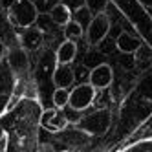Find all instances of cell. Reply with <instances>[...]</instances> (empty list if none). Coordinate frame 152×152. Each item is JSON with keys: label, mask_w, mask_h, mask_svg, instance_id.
Returning a JSON list of instances; mask_svg holds the SVG:
<instances>
[{"label": "cell", "mask_w": 152, "mask_h": 152, "mask_svg": "<svg viewBox=\"0 0 152 152\" xmlns=\"http://www.w3.org/2000/svg\"><path fill=\"white\" fill-rule=\"evenodd\" d=\"M7 7H9L7 9L9 20L22 29L33 26L39 17V7L33 0H13Z\"/></svg>", "instance_id": "cell-1"}, {"label": "cell", "mask_w": 152, "mask_h": 152, "mask_svg": "<svg viewBox=\"0 0 152 152\" xmlns=\"http://www.w3.org/2000/svg\"><path fill=\"white\" fill-rule=\"evenodd\" d=\"M75 125L88 136H103L112 125V112L108 108H101V110H95L88 115H81V119Z\"/></svg>", "instance_id": "cell-2"}, {"label": "cell", "mask_w": 152, "mask_h": 152, "mask_svg": "<svg viewBox=\"0 0 152 152\" xmlns=\"http://www.w3.org/2000/svg\"><path fill=\"white\" fill-rule=\"evenodd\" d=\"M108 31H110V18L104 13H97L86 26V40L90 46H97L106 39Z\"/></svg>", "instance_id": "cell-3"}, {"label": "cell", "mask_w": 152, "mask_h": 152, "mask_svg": "<svg viewBox=\"0 0 152 152\" xmlns=\"http://www.w3.org/2000/svg\"><path fill=\"white\" fill-rule=\"evenodd\" d=\"M95 88L90 83H81L70 92V99H68V106L75 108L79 112H84L86 108H90L94 99H95Z\"/></svg>", "instance_id": "cell-4"}, {"label": "cell", "mask_w": 152, "mask_h": 152, "mask_svg": "<svg viewBox=\"0 0 152 152\" xmlns=\"http://www.w3.org/2000/svg\"><path fill=\"white\" fill-rule=\"evenodd\" d=\"M88 83L94 86L95 90H104L114 83V70L110 64L106 62H99L97 66L90 68L88 73Z\"/></svg>", "instance_id": "cell-5"}, {"label": "cell", "mask_w": 152, "mask_h": 152, "mask_svg": "<svg viewBox=\"0 0 152 152\" xmlns=\"http://www.w3.org/2000/svg\"><path fill=\"white\" fill-rule=\"evenodd\" d=\"M68 125L66 117H64V112H61V108H46L40 114V126H44L50 132H61Z\"/></svg>", "instance_id": "cell-6"}, {"label": "cell", "mask_w": 152, "mask_h": 152, "mask_svg": "<svg viewBox=\"0 0 152 152\" xmlns=\"http://www.w3.org/2000/svg\"><path fill=\"white\" fill-rule=\"evenodd\" d=\"M7 66L15 75H24L29 70V57H28V50L26 48H13L7 53Z\"/></svg>", "instance_id": "cell-7"}, {"label": "cell", "mask_w": 152, "mask_h": 152, "mask_svg": "<svg viewBox=\"0 0 152 152\" xmlns=\"http://www.w3.org/2000/svg\"><path fill=\"white\" fill-rule=\"evenodd\" d=\"M51 83L55 88H70L75 83V72L68 64H57L51 72Z\"/></svg>", "instance_id": "cell-8"}, {"label": "cell", "mask_w": 152, "mask_h": 152, "mask_svg": "<svg viewBox=\"0 0 152 152\" xmlns=\"http://www.w3.org/2000/svg\"><path fill=\"white\" fill-rule=\"evenodd\" d=\"M77 57V42L72 40V39H66L62 40L57 51H55V61L57 64H72Z\"/></svg>", "instance_id": "cell-9"}, {"label": "cell", "mask_w": 152, "mask_h": 152, "mask_svg": "<svg viewBox=\"0 0 152 152\" xmlns=\"http://www.w3.org/2000/svg\"><path fill=\"white\" fill-rule=\"evenodd\" d=\"M132 55H134V66L139 72H147V70L152 68V48L148 44L141 42Z\"/></svg>", "instance_id": "cell-10"}, {"label": "cell", "mask_w": 152, "mask_h": 152, "mask_svg": "<svg viewBox=\"0 0 152 152\" xmlns=\"http://www.w3.org/2000/svg\"><path fill=\"white\" fill-rule=\"evenodd\" d=\"M20 40H22V48H26L29 51H35L42 44V33H40V29L33 24L29 28H24V33L20 35Z\"/></svg>", "instance_id": "cell-11"}, {"label": "cell", "mask_w": 152, "mask_h": 152, "mask_svg": "<svg viewBox=\"0 0 152 152\" xmlns=\"http://www.w3.org/2000/svg\"><path fill=\"white\" fill-rule=\"evenodd\" d=\"M141 42L143 40L137 39L136 35L128 33V31H121L115 39V48L119 50V53H134Z\"/></svg>", "instance_id": "cell-12"}, {"label": "cell", "mask_w": 152, "mask_h": 152, "mask_svg": "<svg viewBox=\"0 0 152 152\" xmlns=\"http://www.w3.org/2000/svg\"><path fill=\"white\" fill-rule=\"evenodd\" d=\"M50 17H51V20L55 22V26H64V24H68L70 20H72V9L66 6V4H62V2H59V4H55L51 9H50Z\"/></svg>", "instance_id": "cell-13"}, {"label": "cell", "mask_w": 152, "mask_h": 152, "mask_svg": "<svg viewBox=\"0 0 152 152\" xmlns=\"http://www.w3.org/2000/svg\"><path fill=\"white\" fill-rule=\"evenodd\" d=\"M62 28H64V37H66V39H72V40L81 39L83 33H84V28L77 22V20H73V18L70 20L68 24H64Z\"/></svg>", "instance_id": "cell-14"}, {"label": "cell", "mask_w": 152, "mask_h": 152, "mask_svg": "<svg viewBox=\"0 0 152 152\" xmlns=\"http://www.w3.org/2000/svg\"><path fill=\"white\" fill-rule=\"evenodd\" d=\"M68 99H70L68 88H55V92L51 95V101H53V106L55 108H64L68 104Z\"/></svg>", "instance_id": "cell-15"}, {"label": "cell", "mask_w": 152, "mask_h": 152, "mask_svg": "<svg viewBox=\"0 0 152 152\" xmlns=\"http://www.w3.org/2000/svg\"><path fill=\"white\" fill-rule=\"evenodd\" d=\"M92 13H90V9L88 7H86V6H81V7H77V11H75V13H72V18L73 20H77V22L83 26V28H86V26H88V22H90V20H92Z\"/></svg>", "instance_id": "cell-16"}, {"label": "cell", "mask_w": 152, "mask_h": 152, "mask_svg": "<svg viewBox=\"0 0 152 152\" xmlns=\"http://www.w3.org/2000/svg\"><path fill=\"white\" fill-rule=\"evenodd\" d=\"M35 26L40 29V33L44 35V33H48V31H51V28L55 26V22L51 20L50 13H44V15H39V17H37V20H35Z\"/></svg>", "instance_id": "cell-17"}, {"label": "cell", "mask_w": 152, "mask_h": 152, "mask_svg": "<svg viewBox=\"0 0 152 152\" xmlns=\"http://www.w3.org/2000/svg\"><path fill=\"white\" fill-rule=\"evenodd\" d=\"M84 6L90 9L92 15H97V13H104L106 11L108 0H84Z\"/></svg>", "instance_id": "cell-18"}, {"label": "cell", "mask_w": 152, "mask_h": 152, "mask_svg": "<svg viewBox=\"0 0 152 152\" xmlns=\"http://www.w3.org/2000/svg\"><path fill=\"white\" fill-rule=\"evenodd\" d=\"M81 114L83 112L75 110V108H70L68 104L64 106V117H66V121H70V123H77L79 119H81Z\"/></svg>", "instance_id": "cell-19"}, {"label": "cell", "mask_w": 152, "mask_h": 152, "mask_svg": "<svg viewBox=\"0 0 152 152\" xmlns=\"http://www.w3.org/2000/svg\"><path fill=\"white\" fill-rule=\"evenodd\" d=\"M126 148H130V150H152V137H148L147 141H137L134 145H128Z\"/></svg>", "instance_id": "cell-20"}, {"label": "cell", "mask_w": 152, "mask_h": 152, "mask_svg": "<svg viewBox=\"0 0 152 152\" xmlns=\"http://www.w3.org/2000/svg\"><path fill=\"white\" fill-rule=\"evenodd\" d=\"M9 104H11V95L9 94H0V117L6 114Z\"/></svg>", "instance_id": "cell-21"}, {"label": "cell", "mask_w": 152, "mask_h": 152, "mask_svg": "<svg viewBox=\"0 0 152 152\" xmlns=\"http://www.w3.org/2000/svg\"><path fill=\"white\" fill-rule=\"evenodd\" d=\"M141 88H143V94H145V97L152 99V77H147V79H143V83H141Z\"/></svg>", "instance_id": "cell-22"}, {"label": "cell", "mask_w": 152, "mask_h": 152, "mask_svg": "<svg viewBox=\"0 0 152 152\" xmlns=\"http://www.w3.org/2000/svg\"><path fill=\"white\" fill-rule=\"evenodd\" d=\"M121 55H123V59H121V66H123L125 70L134 68V55H132V53H121Z\"/></svg>", "instance_id": "cell-23"}, {"label": "cell", "mask_w": 152, "mask_h": 152, "mask_svg": "<svg viewBox=\"0 0 152 152\" xmlns=\"http://www.w3.org/2000/svg\"><path fill=\"white\" fill-rule=\"evenodd\" d=\"M6 147H7V136L2 134L0 136V150H6Z\"/></svg>", "instance_id": "cell-24"}, {"label": "cell", "mask_w": 152, "mask_h": 152, "mask_svg": "<svg viewBox=\"0 0 152 152\" xmlns=\"http://www.w3.org/2000/svg\"><path fill=\"white\" fill-rule=\"evenodd\" d=\"M6 51H7V50H6V44H4V40L0 39V59L6 55Z\"/></svg>", "instance_id": "cell-25"}, {"label": "cell", "mask_w": 152, "mask_h": 152, "mask_svg": "<svg viewBox=\"0 0 152 152\" xmlns=\"http://www.w3.org/2000/svg\"><path fill=\"white\" fill-rule=\"evenodd\" d=\"M143 6H147V7H152V0H139Z\"/></svg>", "instance_id": "cell-26"}]
</instances>
